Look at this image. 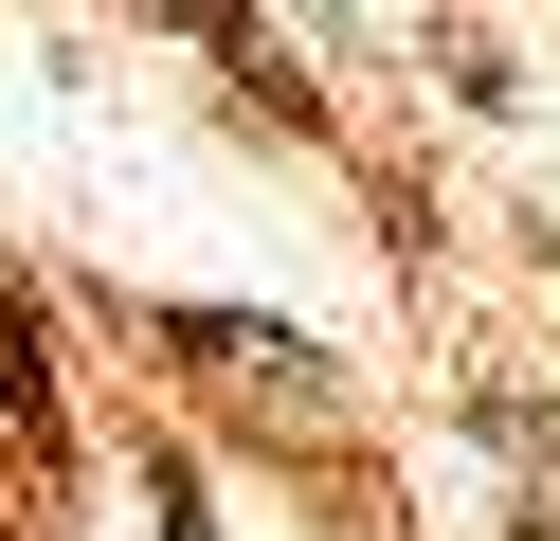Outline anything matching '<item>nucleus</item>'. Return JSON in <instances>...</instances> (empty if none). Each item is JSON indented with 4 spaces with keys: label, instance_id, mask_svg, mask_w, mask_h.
<instances>
[{
    "label": "nucleus",
    "instance_id": "2",
    "mask_svg": "<svg viewBox=\"0 0 560 541\" xmlns=\"http://www.w3.org/2000/svg\"><path fill=\"white\" fill-rule=\"evenodd\" d=\"M0 415L55 433V361H37V307H0Z\"/></svg>",
    "mask_w": 560,
    "mask_h": 541
},
{
    "label": "nucleus",
    "instance_id": "1",
    "mask_svg": "<svg viewBox=\"0 0 560 541\" xmlns=\"http://www.w3.org/2000/svg\"><path fill=\"white\" fill-rule=\"evenodd\" d=\"M182 361H218V379H271V397H326V361H307L290 325H218V307H182Z\"/></svg>",
    "mask_w": 560,
    "mask_h": 541
}]
</instances>
